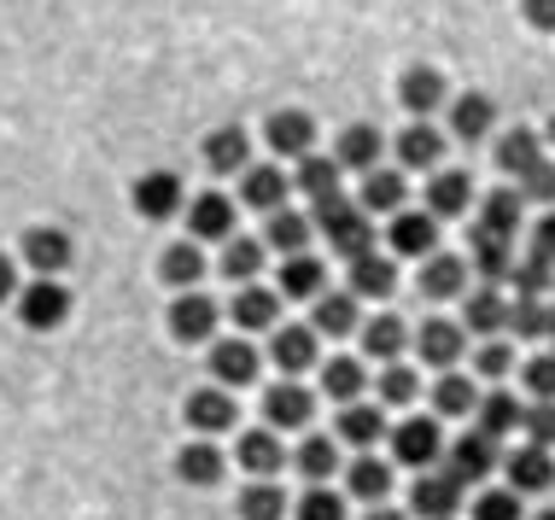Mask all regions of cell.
Segmentation results:
<instances>
[{
  "mask_svg": "<svg viewBox=\"0 0 555 520\" xmlns=\"http://www.w3.org/2000/svg\"><path fill=\"white\" fill-rule=\"evenodd\" d=\"M18 316H24V328H41V334H48V328H59V322L70 316V292L59 287V281L41 275L36 287L18 292Z\"/></svg>",
  "mask_w": 555,
  "mask_h": 520,
  "instance_id": "3",
  "label": "cell"
},
{
  "mask_svg": "<svg viewBox=\"0 0 555 520\" xmlns=\"http://www.w3.org/2000/svg\"><path fill=\"white\" fill-rule=\"evenodd\" d=\"M246 153H251V141H246V129H240V123H222V129L205 135V165H211L217 176L240 170V165H246Z\"/></svg>",
  "mask_w": 555,
  "mask_h": 520,
  "instance_id": "24",
  "label": "cell"
},
{
  "mask_svg": "<svg viewBox=\"0 0 555 520\" xmlns=\"http://www.w3.org/2000/svg\"><path fill=\"white\" fill-rule=\"evenodd\" d=\"M363 363H351V356H334V363H322V392L334 398V404H357L363 398Z\"/></svg>",
  "mask_w": 555,
  "mask_h": 520,
  "instance_id": "36",
  "label": "cell"
},
{
  "mask_svg": "<svg viewBox=\"0 0 555 520\" xmlns=\"http://www.w3.org/2000/svg\"><path fill=\"white\" fill-rule=\"evenodd\" d=\"M550 339H555V310H550Z\"/></svg>",
  "mask_w": 555,
  "mask_h": 520,
  "instance_id": "62",
  "label": "cell"
},
{
  "mask_svg": "<svg viewBox=\"0 0 555 520\" xmlns=\"http://www.w3.org/2000/svg\"><path fill=\"white\" fill-rule=\"evenodd\" d=\"M345 485H351V497L363 503H380L386 492H392V468L380 463V456H357L351 473H345Z\"/></svg>",
  "mask_w": 555,
  "mask_h": 520,
  "instance_id": "37",
  "label": "cell"
},
{
  "mask_svg": "<svg viewBox=\"0 0 555 520\" xmlns=\"http://www.w3.org/2000/svg\"><path fill=\"white\" fill-rule=\"evenodd\" d=\"M188 229H193V240H229V229H234L229 193H199L188 205Z\"/></svg>",
  "mask_w": 555,
  "mask_h": 520,
  "instance_id": "14",
  "label": "cell"
},
{
  "mask_svg": "<svg viewBox=\"0 0 555 520\" xmlns=\"http://www.w3.org/2000/svg\"><path fill=\"white\" fill-rule=\"evenodd\" d=\"M351 328H357L351 292H317V322H310V334H351Z\"/></svg>",
  "mask_w": 555,
  "mask_h": 520,
  "instance_id": "41",
  "label": "cell"
},
{
  "mask_svg": "<svg viewBox=\"0 0 555 520\" xmlns=\"http://www.w3.org/2000/svg\"><path fill=\"white\" fill-rule=\"evenodd\" d=\"M515 427H520V404L508 392H486V398H479V433L503 439V433H515Z\"/></svg>",
  "mask_w": 555,
  "mask_h": 520,
  "instance_id": "44",
  "label": "cell"
},
{
  "mask_svg": "<svg viewBox=\"0 0 555 520\" xmlns=\"http://www.w3.org/2000/svg\"><path fill=\"white\" fill-rule=\"evenodd\" d=\"M281 463H287V451H281V439L269 433V427H258V433L240 439V468H246V473L269 480V473H281Z\"/></svg>",
  "mask_w": 555,
  "mask_h": 520,
  "instance_id": "29",
  "label": "cell"
},
{
  "mask_svg": "<svg viewBox=\"0 0 555 520\" xmlns=\"http://www.w3.org/2000/svg\"><path fill=\"white\" fill-rule=\"evenodd\" d=\"M403 176L398 170H369L363 176V199H357V211L363 217H374V211H386V217H398L403 211Z\"/></svg>",
  "mask_w": 555,
  "mask_h": 520,
  "instance_id": "23",
  "label": "cell"
},
{
  "mask_svg": "<svg viewBox=\"0 0 555 520\" xmlns=\"http://www.w3.org/2000/svg\"><path fill=\"white\" fill-rule=\"evenodd\" d=\"M398 100H403V112H415V117L439 112V106H444V77H439V70H427V65L403 70V82H398Z\"/></svg>",
  "mask_w": 555,
  "mask_h": 520,
  "instance_id": "18",
  "label": "cell"
},
{
  "mask_svg": "<svg viewBox=\"0 0 555 520\" xmlns=\"http://www.w3.org/2000/svg\"><path fill=\"white\" fill-rule=\"evenodd\" d=\"M498 165H503L508 176L538 170V165H544V141H538L532 129H508V135L498 141Z\"/></svg>",
  "mask_w": 555,
  "mask_h": 520,
  "instance_id": "32",
  "label": "cell"
},
{
  "mask_svg": "<svg viewBox=\"0 0 555 520\" xmlns=\"http://www.w3.org/2000/svg\"><path fill=\"white\" fill-rule=\"evenodd\" d=\"M298 520H345V497L327 492V485H310V492L298 497Z\"/></svg>",
  "mask_w": 555,
  "mask_h": 520,
  "instance_id": "51",
  "label": "cell"
},
{
  "mask_svg": "<svg viewBox=\"0 0 555 520\" xmlns=\"http://www.w3.org/2000/svg\"><path fill=\"white\" fill-rule=\"evenodd\" d=\"M456 503H462V485L450 480V473H422L415 492H410V509L427 515V520H450V515H456Z\"/></svg>",
  "mask_w": 555,
  "mask_h": 520,
  "instance_id": "13",
  "label": "cell"
},
{
  "mask_svg": "<svg viewBox=\"0 0 555 520\" xmlns=\"http://www.w3.org/2000/svg\"><path fill=\"white\" fill-rule=\"evenodd\" d=\"M520 18L532 29H544V36H555V0H520Z\"/></svg>",
  "mask_w": 555,
  "mask_h": 520,
  "instance_id": "57",
  "label": "cell"
},
{
  "mask_svg": "<svg viewBox=\"0 0 555 520\" xmlns=\"http://www.w3.org/2000/svg\"><path fill=\"white\" fill-rule=\"evenodd\" d=\"M415 351H422V363L450 368L462 356V328H456V322H427V328L415 334Z\"/></svg>",
  "mask_w": 555,
  "mask_h": 520,
  "instance_id": "31",
  "label": "cell"
},
{
  "mask_svg": "<svg viewBox=\"0 0 555 520\" xmlns=\"http://www.w3.org/2000/svg\"><path fill=\"white\" fill-rule=\"evenodd\" d=\"M176 473H182L188 485H217L222 480V451L205 439H193V444H182V456H176Z\"/></svg>",
  "mask_w": 555,
  "mask_h": 520,
  "instance_id": "34",
  "label": "cell"
},
{
  "mask_svg": "<svg viewBox=\"0 0 555 520\" xmlns=\"http://www.w3.org/2000/svg\"><path fill=\"white\" fill-rule=\"evenodd\" d=\"M12 292H18V275H12V258H7V251H0V304H7Z\"/></svg>",
  "mask_w": 555,
  "mask_h": 520,
  "instance_id": "60",
  "label": "cell"
},
{
  "mask_svg": "<svg viewBox=\"0 0 555 520\" xmlns=\"http://www.w3.org/2000/svg\"><path fill=\"white\" fill-rule=\"evenodd\" d=\"M263 415H269V427H310V415H317V398H310L298 380H281V386H269Z\"/></svg>",
  "mask_w": 555,
  "mask_h": 520,
  "instance_id": "10",
  "label": "cell"
},
{
  "mask_svg": "<svg viewBox=\"0 0 555 520\" xmlns=\"http://www.w3.org/2000/svg\"><path fill=\"white\" fill-rule=\"evenodd\" d=\"M134 211H141L146 222L176 217V211H182V176H170V170L141 176V182H134Z\"/></svg>",
  "mask_w": 555,
  "mask_h": 520,
  "instance_id": "6",
  "label": "cell"
},
{
  "mask_svg": "<svg viewBox=\"0 0 555 520\" xmlns=\"http://www.w3.org/2000/svg\"><path fill=\"white\" fill-rule=\"evenodd\" d=\"M538 520H555V509H544V515H538Z\"/></svg>",
  "mask_w": 555,
  "mask_h": 520,
  "instance_id": "64",
  "label": "cell"
},
{
  "mask_svg": "<svg viewBox=\"0 0 555 520\" xmlns=\"http://www.w3.org/2000/svg\"><path fill=\"white\" fill-rule=\"evenodd\" d=\"M298 193H310L317 205L339 199V165H334V158H322V153L298 158Z\"/></svg>",
  "mask_w": 555,
  "mask_h": 520,
  "instance_id": "35",
  "label": "cell"
},
{
  "mask_svg": "<svg viewBox=\"0 0 555 520\" xmlns=\"http://www.w3.org/2000/svg\"><path fill=\"white\" fill-rule=\"evenodd\" d=\"M317 229L334 240V251L339 258H369L374 251V229H369V217L357 211V205H345V199H327V205H317Z\"/></svg>",
  "mask_w": 555,
  "mask_h": 520,
  "instance_id": "1",
  "label": "cell"
},
{
  "mask_svg": "<svg viewBox=\"0 0 555 520\" xmlns=\"http://www.w3.org/2000/svg\"><path fill=\"white\" fill-rule=\"evenodd\" d=\"M550 146H555V117H550Z\"/></svg>",
  "mask_w": 555,
  "mask_h": 520,
  "instance_id": "63",
  "label": "cell"
},
{
  "mask_svg": "<svg viewBox=\"0 0 555 520\" xmlns=\"http://www.w3.org/2000/svg\"><path fill=\"white\" fill-rule=\"evenodd\" d=\"M491 123H498V106H491L486 94H462L456 112H450V135L456 141H486Z\"/></svg>",
  "mask_w": 555,
  "mask_h": 520,
  "instance_id": "26",
  "label": "cell"
},
{
  "mask_svg": "<svg viewBox=\"0 0 555 520\" xmlns=\"http://www.w3.org/2000/svg\"><path fill=\"white\" fill-rule=\"evenodd\" d=\"M240 199H246L251 211H281V199H287V176H281L275 165L246 170V182H240Z\"/></svg>",
  "mask_w": 555,
  "mask_h": 520,
  "instance_id": "30",
  "label": "cell"
},
{
  "mask_svg": "<svg viewBox=\"0 0 555 520\" xmlns=\"http://www.w3.org/2000/svg\"><path fill=\"white\" fill-rule=\"evenodd\" d=\"M24 258L36 263V275L59 281V275L70 270V234L65 229H29L24 234Z\"/></svg>",
  "mask_w": 555,
  "mask_h": 520,
  "instance_id": "9",
  "label": "cell"
},
{
  "mask_svg": "<svg viewBox=\"0 0 555 520\" xmlns=\"http://www.w3.org/2000/svg\"><path fill=\"white\" fill-rule=\"evenodd\" d=\"M532 251H544V258L555 263V211H550L544 222H538V246H532Z\"/></svg>",
  "mask_w": 555,
  "mask_h": 520,
  "instance_id": "59",
  "label": "cell"
},
{
  "mask_svg": "<svg viewBox=\"0 0 555 520\" xmlns=\"http://www.w3.org/2000/svg\"><path fill=\"white\" fill-rule=\"evenodd\" d=\"M188 427L193 433H222V427H234V398L222 392V386H205V392L188 398Z\"/></svg>",
  "mask_w": 555,
  "mask_h": 520,
  "instance_id": "16",
  "label": "cell"
},
{
  "mask_svg": "<svg viewBox=\"0 0 555 520\" xmlns=\"http://www.w3.org/2000/svg\"><path fill=\"white\" fill-rule=\"evenodd\" d=\"M281 292H287V299H317L322 292V263L310 258V251H293V258L281 263Z\"/></svg>",
  "mask_w": 555,
  "mask_h": 520,
  "instance_id": "39",
  "label": "cell"
},
{
  "mask_svg": "<svg viewBox=\"0 0 555 520\" xmlns=\"http://www.w3.org/2000/svg\"><path fill=\"white\" fill-rule=\"evenodd\" d=\"M211 375L222 386H246L251 375H258V351H251L246 339H217L211 346Z\"/></svg>",
  "mask_w": 555,
  "mask_h": 520,
  "instance_id": "21",
  "label": "cell"
},
{
  "mask_svg": "<svg viewBox=\"0 0 555 520\" xmlns=\"http://www.w3.org/2000/svg\"><path fill=\"white\" fill-rule=\"evenodd\" d=\"M392 287H398V263L392 258L369 251V258L351 263V299H386Z\"/></svg>",
  "mask_w": 555,
  "mask_h": 520,
  "instance_id": "22",
  "label": "cell"
},
{
  "mask_svg": "<svg viewBox=\"0 0 555 520\" xmlns=\"http://www.w3.org/2000/svg\"><path fill=\"white\" fill-rule=\"evenodd\" d=\"M520 427L532 433L538 451H550V444H555V404H532V410H520Z\"/></svg>",
  "mask_w": 555,
  "mask_h": 520,
  "instance_id": "54",
  "label": "cell"
},
{
  "mask_svg": "<svg viewBox=\"0 0 555 520\" xmlns=\"http://www.w3.org/2000/svg\"><path fill=\"white\" fill-rule=\"evenodd\" d=\"M520 380H527V392L538 404H555V356H532V363L520 368Z\"/></svg>",
  "mask_w": 555,
  "mask_h": 520,
  "instance_id": "53",
  "label": "cell"
},
{
  "mask_svg": "<svg viewBox=\"0 0 555 520\" xmlns=\"http://www.w3.org/2000/svg\"><path fill=\"white\" fill-rule=\"evenodd\" d=\"M520 199H538V205H555V165L544 158L538 170L520 176Z\"/></svg>",
  "mask_w": 555,
  "mask_h": 520,
  "instance_id": "55",
  "label": "cell"
},
{
  "mask_svg": "<svg viewBox=\"0 0 555 520\" xmlns=\"http://www.w3.org/2000/svg\"><path fill=\"white\" fill-rule=\"evenodd\" d=\"M439 451H444L439 427L422 421V415H410L403 427H392V456H398V463H410V468H433V463H439Z\"/></svg>",
  "mask_w": 555,
  "mask_h": 520,
  "instance_id": "5",
  "label": "cell"
},
{
  "mask_svg": "<svg viewBox=\"0 0 555 520\" xmlns=\"http://www.w3.org/2000/svg\"><path fill=\"white\" fill-rule=\"evenodd\" d=\"M374 386H380V404H410V398H415V368L386 363V375L374 380Z\"/></svg>",
  "mask_w": 555,
  "mask_h": 520,
  "instance_id": "52",
  "label": "cell"
},
{
  "mask_svg": "<svg viewBox=\"0 0 555 520\" xmlns=\"http://www.w3.org/2000/svg\"><path fill=\"white\" fill-rule=\"evenodd\" d=\"M520 211H527V199H520L515 187H503V193H486V205H479V234H498V240H515V229H520Z\"/></svg>",
  "mask_w": 555,
  "mask_h": 520,
  "instance_id": "20",
  "label": "cell"
},
{
  "mask_svg": "<svg viewBox=\"0 0 555 520\" xmlns=\"http://www.w3.org/2000/svg\"><path fill=\"white\" fill-rule=\"evenodd\" d=\"M263 240L275 246L281 258H293V251H305V246H310V217H298V211H269Z\"/></svg>",
  "mask_w": 555,
  "mask_h": 520,
  "instance_id": "40",
  "label": "cell"
},
{
  "mask_svg": "<svg viewBox=\"0 0 555 520\" xmlns=\"http://www.w3.org/2000/svg\"><path fill=\"white\" fill-rule=\"evenodd\" d=\"M380 129H374V123H351V129H345V135L334 141V165L339 170H380Z\"/></svg>",
  "mask_w": 555,
  "mask_h": 520,
  "instance_id": "8",
  "label": "cell"
},
{
  "mask_svg": "<svg viewBox=\"0 0 555 520\" xmlns=\"http://www.w3.org/2000/svg\"><path fill=\"white\" fill-rule=\"evenodd\" d=\"M240 520H287V492L269 485V480L246 485V492H240Z\"/></svg>",
  "mask_w": 555,
  "mask_h": 520,
  "instance_id": "43",
  "label": "cell"
},
{
  "mask_svg": "<svg viewBox=\"0 0 555 520\" xmlns=\"http://www.w3.org/2000/svg\"><path fill=\"white\" fill-rule=\"evenodd\" d=\"M293 463H298V473H305L310 485H327V473L339 468V444H334V439H322V433H310L305 444H298Z\"/></svg>",
  "mask_w": 555,
  "mask_h": 520,
  "instance_id": "38",
  "label": "cell"
},
{
  "mask_svg": "<svg viewBox=\"0 0 555 520\" xmlns=\"http://www.w3.org/2000/svg\"><path fill=\"white\" fill-rule=\"evenodd\" d=\"M158 275L170 281V287H182V292H193V287H199V275H205L199 240H176V246H164V258H158Z\"/></svg>",
  "mask_w": 555,
  "mask_h": 520,
  "instance_id": "25",
  "label": "cell"
},
{
  "mask_svg": "<svg viewBox=\"0 0 555 520\" xmlns=\"http://www.w3.org/2000/svg\"><path fill=\"white\" fill-rule=\"evenodd\" d=\"M462 287H468V263H462V258H450V251L422 258V292H427V299H456Z\"/></svg>",
  "mask_w": 555,
  "mask_h": 520,
  "instance_id": "19",
  "label": "cell"
},
{
  "mask_svg": "<svg viewBox=\"0 0 555 520\" xmlns=\"http://www.w3.org/2000/svg\"><path fill=\"white\" fill-rule=\"evenodd\" d=\"M474 520H520V497L515 492H486L474 503Z\"/></svg>",
  "mask_w": 555,
  "mask_h": 520,
  "instance_id": "56",
  "label": "cell"
},
{
  "mask_svg": "<svg viewBox=\"0 0 555 520\" xmlns=\"http://www.w3.org/2000/svg\"><path fill=\"white\" fill-rule=\"evenodd\" d=\"M503 463V451H498V439H491V433H479V427H474V433H462L456 444H450V480H456V485H468V480H486V473L491 468H498Z\"/></svg>",
  "mask_w": 555,
  "mask_h": 520,
  "instance_id": "2",
  "label": "cell"
},
{
  "mask_svg": "<svg viewBox=\"0 0 555 520\" xmlns=\"http://www.w3.org/2000/svg\"><path fill=\"white\" fill-rule=\"evenodd\" d=\"M263 135H269V146H275L281 158H310V146H317V123H310L305 112H275Z\"/></svg>",
  "mask_w": 555,
  "mask_h": 520,
  "instance_id": "12",
  "label": "cell"
},
{
  "mask_svg": "<svg viewBox=\"0 0 555 520\" xmlns=\"http://www.w3.org/2000/svg\"><path fill=\"white\" fill-rule=\"evenodd\" d=\"M392 251L398 258H433V240H439V222H433L427 211H398L392 217Z\"/></svg>",
  "mask_w": 555,
  "mask_h": 520,
  "instance_id": "11",
  "label": "cell"
},
{
  "mask_svg": "<svg viewBox=\"0 0 555 520\" xmlns=\"http://www.w3.org/2000/svg\"><path fill=\"white\" fill-rule=\"evenodd\" d=\"M369 520H403L398 509H380V503H374V509H369Z\"/></svg>",
  "mask_w": 555,
  "mask_h": 520,
  "instance_id": "61",
  "label": "cell"
},
{
  "mask_svg": "<svg viewBox=\"0 0 555 520\" xmlns=\"http://www.w3.org/2000/svg\"><path fill=\"white\" fill-rule=\"evenodd\" d=\"M380 433H386L380 404H345V410H339V439H345V444L369 451V444H380Z\"/></svg>",
  "mask_w": 555,
  "mask_h": 520,
  "instance_id": "28",
  "label": "cell"
},
{
  "mask_svg": "<svg viewBox=\"0 0 555 520\" xmlns=\"http://www.w3.org/2000/svg\"><path fill=\"white\" fill-rule=\"evenodd\" d=\"M170 334L182 339V346L211 339V334H217V304L205 299V292H182V299L170 304Z\"/></svg>",
  "mask_w": 555,
  "mask_h": 520,
  "instance_id": "7",
  "label": "cell"
},
{
  "mask_svg": "<svg viewBox=\"0 0 555 520\" xmlns=\"http://www.w3.org/2000/svg\"><path fill=\"white\" fill-rule=\"evenodd\" d=\"M403 346H410V328H403L398 316H374L369 328H363V351L380 356V363H398Z\"/></svg>",
  "mask_w": 555,
  "mask_h": 520,
  "instance_id": "42",
  "label": "cell"
},
{
  "mask_svg": "<svg viewBox=\"0 0 555 520\" xmlns=\"http://www.w3.org/2000/svg\"><path fill=\"white\" fill-rule=\"evenodd\" d=\"M508 263H515V251H508V240H498V234H479L474 229V270L486 281H503Z\"/></svg>",
  "mask_w": 555,
  "mask_h": 520,
  "instance_id": "45",
  "label": "cell"
},
{
  "mask_svg": "<svg viewBox=\"0 0 555 520\" xmlns=\"http://www.w3.org/2000/svg\"><path fill=\"white\" fill-rule=\"evenodd\" d=\"M398 158H403L410 170H433V165L444 158V135H439L433 123H410V129L398 135Z\"/></svg>",
  "mask_w": 555,
  "mask_h": 520,
  "instance_id": "27",
  "label": "cell"
},
{
  "mask_svg": "<svg viewBox=\"0 0 555 520\" xmlns=\"http://www.w3.org/2000/svg\"><path fill=\"white\" fill-rule=\"evenodd\" d=\"M433 404H439V415H468V410L479 404V392H474V380L444 375L439 386H433Z\"/></svg>",
  "mask_w": 555,
  "mask_h": 520,
  "instance_id": "49",
  "label": "cell"
},
{
  "mask_svg": "<svg viewBox=\"0 0 555 520\" xmlns=\"http://www.w3.org/2000/svg\"><path fill=\"white\" fill-rule=\"evenodd\" d=\"M258 270H263V246H258V240H229V251H222V275L246 287Z\"/></svg>",
  "mask_w": 555,
  "mask_h": 520,
  "instance_id": "47",
  "label": "cell"
},
{
  "mask_svg": "<svg viewBox=\"0 0 555 520\" xmlns=\"http://www.w3.org/2000/svg\"><path fill=\"white\" fill-rule=\"evenodd\" d=\"M503 328H515L520 339H544L550 334V310L538 299H515V304H508V316H503Z\"/></svg>",
  "mask_w": 555,
  "mask_h": 520,
  "instance_id": "48",
  "label": "cell"
},
{
  "mask_svg": "<svg viewBox=\"0 0 555 520\" xmlns=\"http://www.w3.org/2000/svg\"><path fill=\"white\" fill-rule=\"evenodd\" d=\"M275 310H281V299L269 287H240L234 292V304H229V316H234V328L240 334H258V328H275Z\"/></svg>",
  "mask_w": 555,
  "mask_h": 520,
  "instance_id": "15",
  "label": "cell"
},
{
  "mask_svg": "<svg viewBox=\"0 0 555 520\" xmlns=\"http://www.w3.org/2000/svg\"><path fill=\"white\" fill-rule=\"evenodd\" d=\"M508 281L520 287V299H538L544 287H555V263L544 258V251H532L527 263H508Z\"/></svg>",
  "mask_w": 555,
  "mask_h": 520,
  "instance_id": "46",
  "label": "cell"
},
{
  "mask_svg": "<svg viewBox=\"0 0 555 520\" xmlns=\"http://www.w3.org/2000/svg\"><path fill=\"white\" fill-rule=\"evenodd\" d=\"M503 316H508V304H503L491 287H479L474 299H468V328H474V334H498Z\"/></svg>",
  "mask_w": 555,
  "mask_h": 520,
  "instance_id": "50",
  "label": "cell"
},
{
  "mask_svg": "<svg viewBox=\"0 0 555 520\" xmlns=\"http://www.w3.org/2000/svg\"><path fill=\"white\" fill-rule=\"evenodd\" d=\"M508 363H515V356H508V346H486V351H479V375H491V380L508 375Z\"/></svg>",
  "mask_w": 555,
  "mask_h": 520,
  "instance_id": "58",
  "label": "cell"
},
{
  "mask_svg": "<svg viewBox=\"0 0 555 520\" xmlns=\"http://www.w3.org/2000/svg\"><path fill=\"white\" fill-rule=\"evenodd\" d=\"M468 199H474V182L462 170H439L427 182V217L439 222V217H462L468 211Z\"/></svg>",
  "mask_w": 555,
  "mask_h": 520,
  "instance_id": "17",
  "label": "cell"
},
{
  "mask_svg": "<svg viewBox=\"0 0 555 520\" xmlns=\"http://www.w3.org/2000/svg\"><path fill=\"white\" fill-rule=\"evenodd\" d=\"M269 356H275L281 375H298V368L317 363V334H310V328H287V334H275V339H269Z\"/></svg>",
  "mask_w": 555,
  "mask_h": 520,
  "instance_id": "33",
  "label": "cell"
},
{
  "mask_svg": "<svg viewBox=\"0 0 555 520\" xmlns=\"http://www.w3.org/2000/svg\"><path fill=\"white\" fill-rule=\"evenodd\" d=\"M503 473H508V492H515V497H538V492H550V485H555V463H550V451H538V444L503 456Z\"/></svg>",
  "mask_w": 555,
  "mask_h": 520,
  "instance_id": "4",
  "label": "cell"
}]
</instances>
